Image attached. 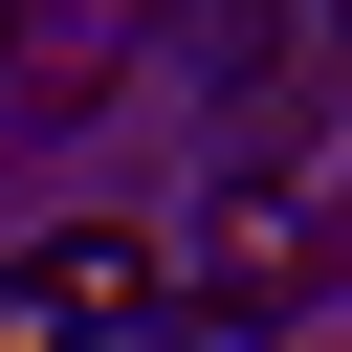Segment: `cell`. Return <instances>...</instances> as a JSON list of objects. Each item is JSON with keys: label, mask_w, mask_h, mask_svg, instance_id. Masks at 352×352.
Instances as JSON below:
<instances>
[{"label": "cell", "mask_w": 352, "mask_h": 352, "mask_svg": "<svg viewBox=\"0 0 352 352\" xmlns=\"http://www.w3.org/2000/svg\"><path fill=\"white\" fill-rule=\"evenodd\" d=\"M308 242H330V198H308V176H220V198H198V308H242V330H264V308L308 286Z\"/></svg>", "instance_id": "7a4b0ae2"}, {"label": "cell", "mask_w": 352, "mask_h": 352, "mask_svg": "<svg viewBox=\"0 0 352 352\" xmlns=\"http://www.w3.org/2000/svg\"><path fill=\"white\" fill-rule=\"evenodd\" d=\"M176 286H154V220H66V242H22L0 264V352H132Z\"/></svg>", "instance_id": "6da1fadb"}, {"label": "cell", "mask_w": 352, "mask_h": 352, "mask_svg": "<svg viewBox=\"0 0 352 352\" xmlns=\"http://www.w3.org/2000/svg\"><path fill=\"white\" fill-rule=\"evenodd\" d=\"M132 352H264V330H242V308H198V286H176V308H154V330H132Z\"/></svg>", "instance_id": "3957f363"}]
</instances>
